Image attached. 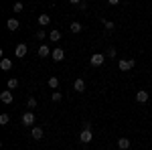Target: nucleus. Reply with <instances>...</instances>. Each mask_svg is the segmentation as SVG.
<instances>
[{
    "label": "nucleus",
    "mask_w": 152,
    "mask_h": 150,
    "mask_svg": "<svg viewBox=\"0 0 152 150\" xmlns=\"http://www.w3.org/2000/svg\"><path fill=\"white\" fill-rule=\"evenodd\" d=\"M43 134H45V132H43V128H33V130H31L33 140H41V138H43Z\"/></svg>",
    "instance_id": "12"
},
{
    "label": "nucleus",
    "mask_w": 152,
    "mask_h": 150,
    "mask_svg": "<svg viewBox=\"0 0 152 150\" xmlns=\"http://www.w3.org/2000/svg\"><path fill=\"white\" fill-rule=\"evenodd\" d=\"M104 61H105V55H102V53H94V55H91V59H89V63H91L94 67L104 65Z\"/></svg>",
    "instance_id": "3"
},
{
    "label": "nucleus",
    "mask_w": 152,
    "mask_h": 150,
    "mask_svg": "<svg viewBox=\"0 0 152 150\" xmlns=\"http://www.w3.org/2000/svg\"><path fill=\"white\" fill-rule=\"evenodd\" d=\"M118 148L120 150H128L130 148V140L128 138H118Z\"/></svg>",
    "instance_id": "13"
},
{
    "label": "nucleus",
    "mask_w": 152,
    "mask_h": 150,
    "mask_svg": "<svg viewBox=\"0 0 152 150\" xmlns=\"http://www.w3.org/2000/svg\"><path fill=\"white\" fill-rule=\"evenodd\" d=\"M51 57H53V61H57V63H61V61L65 59V53H63V49H61V47H57V49H53Z\"/></svg>",
    "instance_id": "5"
},
{
    "label": "nucleus",
    "mask_w": 152,
    "mask_h": 150,
    "mask_svg": "<svg viewBox=\"0 0 152 150\" xmlns=\"http://www.w3.org/2000/svg\"><path fill=\"white\" fill-rule=\"evenodd\" d=\"M39 24H41V26L51 24V16H49V14H41V16H39Z\"/></svg>",
    "instance_id": "17"
},
{
    "label": "nucleus",
    "mask_w": 152,
    "mask_h": 150,
    "mask_svg": "<svg viewBox=\"0 0 152 150\" xmlns=\"http://www.w3.org/2000/svg\"><path fill=\"white\" fill-rule=\"evenodd\" d=\"M51 100H53V102H61V100H63V93H61V91H53Z\"/></svg>",
    "instance_id": "21"
},
{
    "label": "nucleus",
    "mask_w": 152,
    "mask_h": 150,
    "mask_svg": "<svg viewBox=\"0 0 152 150\" xmlns=\"http://www.w3.org/2000/svg\"><path fill=\"white\" fill-rule=\"evenodd\" d=\"M47 83H49V87H51V89H57V87H59V79L55 77V75H53V77H49Z\"/></svg>",
    "instance_id": "18"
},
{
    "label": "nucleus",
    "mask_w": 152,
    "mask_h": 150,
    "mask_svg": "<svg viewBox=\"0 0 152 150\" xmlns=\"http://www.w3.org/2000/svg\"><path fill=\"white\" fill-rule=\"evenodd\" d=\"M49 39H51L53 43H59V41H61V31H57V29L51 31V33H49Z\"/></svg>",
    "instance_id": "15"
},
{
    "label": "nucleus",
    "mask_w": 152,
    "mask_h": 150,
    "mask_svg": "<svg viewBox=\"0 0 152 150\" xmlns=\"http://www.w3.org/2000/svg\"><path fill=\"white\" fill-rule=\"evenodd\" d=\"M71 4H81V0H69Z\"/></svg>",
    "instance_id": "28"
},
{
    "label": "nucleus",
    "mask_w": 152,
    "mask_h": 150,
    "mask_svg": "<svg viewBox=\"0 0 152 150\" xmlns=\"http://www.w3.org/2000/svg\"><path fill=\"white\" fill-rule=\"evenodd\" d=\"M26 53H28V47H26V43H18V45H16V49H14V55H16L18 59H23Z\"/></svg>",
    "instance_id": "4"
},
{
    "label": "nucleus",
    "mask_w": 152,
    "mask_h": 150,
    "mask_svg": "<svg viewBox=\"0 0 152 150\" xmlns=\"http://www.w3.org/2000/svg\"><path fill=\"white\" fill-rule=\"evenodd\" d=\"M73 87H75V91H77V93H83V91H85V81H83V79H75Z\"/></svg>",
    "instance_id": "10"
},
{
    "label": "nucleus",
    "mask_w": 152,
    "mask_h": 150,
    "mask_svg": "<svg viewBox=\"0 0 152 150\" xmlns=\"http://www.w3.org/2000/svg\"><path fill=\"white\" fill-rule=\"evenodd\" d=\"M23 2H16V4H14V12H23Z\"/></svg>",
    "instance_id": "25"
},
{
    "label": "nucleus",
    "mask_w": 152,
    "mask_h": 150,
    "mask_svg": "<svg viewBox=\"0 0 152 150\" xmlns=\"http://www.w3.org/2000/svg\"><path fill=\"white\" fill-rule=\"evenodd\" d=\"M104 24H105V29H107V31H114V26H116L112 20H104Z\"/></svg>",
    "instance_id": "22"
},
{
    "label": "nucleus",
    "mask_w": 152,
    "mask_h": 150,
    "mask_svg": "<svg viewBox=\"0 0 152 150\" xmlns=\"http://www.w3.org/2000/svg\"><path fill=\"white\" fill-rule=\"evenodd\" d=\"M37 39H39V41H43V39H45V31H43V29H39V31H37Z\"/></svg>",
    "instance_id": "24"
},
{
    "label": "nucleus",
    "mask_w": 152,
    "mask_h": 150,
    "mask_svg": "<svg viewBox=\"0 0 152 150\" xmlns=\"http://www.w3.org/2000/svg\"><path fill=\"white\" fill-rule=\"evenodd\" d=\"M23 124L24 126H33V124H35V114H33V112H24L23 114Z\"/></svg>",
    "instance_id": "6"
},
{
    "label": "nucleus",
    "mask_w": 152,
    "mask_h": 150,
    "mask_svg": "<svg viewBox=\"0 0 152 150\" xmlns=\"http://www.w3.org/2000/svg\"><path fill=\"white\" fill-rule=\"evenodd\" d=\"M0 102H2V104H12V89L0 91Z\"/></svg>",
    "instance_id": "7"
},
{
    "label": "nucleus",
    "mask_w": 152,
    "mask_h": 150,
    "mask_svg": "<svg viewBox=\"0 0 152 150\" xmlns=\"http://www.w3.org/2000/svg\"><path fill=\"white\" fill-rule=\"evenodd\" d=\"M0 69L2 71H10L12 69V61L10 59H2V61H0Z\"/></svg>",
    "instance_id": "14"
},
{
    "label": "nucleus",
    "mask_w": 152,
    "mask_h": 150,
    "mask_svg": "<svg viewBox=\"0 0 152 150\" xmlns=\"http://www.w3.org/2000/svg\"><path fill=\"white\" fill-rule=\"evenodd\" d=\"M107 57H116V49H114V47L107 49Z\"/></svg>",
    "instance_id": "26"
},
{
    "label": "nucleus",
    "mask_w": 152,
    "mask_h": 150,
    "mask_svg": "<svg viewBox=\"0 0 152 150\" xmlns=\"http://www.w3.org/2000/svg\"><path fill=\"white\" fill-rule=\"evenodd\" d=\"M26 105H28V108H35V105H37V100H35V97H28V100H26Z\"/></svg>",
    "instance_id": "23"
},
{
    "label": "nucleus",
    "mask_w": 152,
    "mask_h": 150,
    "mask_svg": "<svg viewBox=\"0 0 152 150\" xmlns=\"http://www.w3.org/2000/svg\"><path fill=\"white\" fill-rule=\"evenodd\" d=\"M148 97H150V95H148V91H144V89L136 91V102H138V104H146V102H148Z\"/></svg>",
    "instance_id": "8"
},
{
    "label": "nucleus",
    "mask_w": 152,
    "mask_h": 150,
    "mask_svg": "<svg viewBox=\"0 0 152 150\" xmlns=\"http://www.w3.org/2000/svg\"><path fill=\"white\" fill-rule=\"evenodd\" d=\"M134 65H136L134 59H120V63H118L120 71H130V69H134Z\"/></svg>",
    "instance_id": "2"
},
{
    "label": "nucleus",
    "mask_w": 152,
    "mask_h": 150,
    "mask_svg": "<svg viewBox=\"0 0 152 150\" xmlns=\"http://www.w3.org/2000/svg\"><path fill=\"white\" fill-rule=\"evenodd\" d=\"M94 140V132H91V128H83L81 134H79V142L81 144H89Z\"/></svg>",
    "instance_id": "1"
},
{
    "label": "nucleus",
    "mask_w": 152,
    "mask_h": 150,
    "mask_svg": "<svg viewBox=\"0 0 152 150\" xmlns=\"http://www.w3.org/2000/svg\"><path fill=\"white\" fill-rule=\"evenodd\" d=\"M18 26H20V23H18L16 18H8V20H6V29H8V31H12V33H14Z\"/></svg>",
    "instance_id": "9"
},
{
    "label": "nucleus",
    "mask_w": 152,
    "mask_h": 150,
    "mask_svg": "<svg viewBox=\"0 0 152 150\" xmlns=\"http://www.w3.org/2000/svg\"><path fill=\"white\" fill-rule=\"evenodd\" d=\"M107 2H110L112 6H116V4H120V0H107Z\"/></svg>",
    "instance_id": "27"
},
{
    "label": "nucleus",
    "mask_w": 152,
    "mask_h": 150,
    "mask_svg": "<svg viewBox=\"0 0 152 150\" xmlns=\"http://www.w3.org/2000/svg\"><path fill=\"white\" fill-rule=\"evenodd\" d=\"M81 29H83L81 23H77V20L69 24V31H71V33H75V35H77V33H81Z\"/></svg>",
    "instance_id": "16"
},
{
    "label": "nucleus",
    "mask_w": 152,
    "mask_h": 150,
    "mask_svg": "<svg viewBox=\"0 0 152 150\" xmlns=\"http://www.w3.org/2000/svg\"><path fill=\"white\" fill-rule=\"evenodd\" d=\"M8 122H10V116L8 114H0V124H2V126H6Z\"/></svg>",
    "instance_id": "20"
},
{
    "label": "nucleus",
    "mask_w": 152,
    "mask_h": 150,
    "mask_svg": "<svg viewBox=\"0 0 152 150\" xmlns=\"http://www.w3.org/2000/svg\"><path fill=\"white\" fill-rule=\"evenodd\" d=\"M51 53H53V51H51L47 45H41V47H39V57H51Z\"/></svg>",
    "instance_id": "11"
},
{
    "label": "nucleus",
    "mask_w": 152,
    "mask_h": 150,
    "mask_svg": "<svg viewBox=\"0 0 152 150\" xmlns=\"http://www.w3.org/2000/svg\"><path fill=\"white\" fill-rule=\"evenodd\" d=\"M16 87H18V79L16 77H10L8 79V89H16Z\"/></svg>",
    "instance_id": "19"
}]
</instances>
